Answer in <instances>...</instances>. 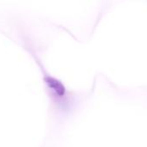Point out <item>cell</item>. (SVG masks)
I'll return each instance as SVG.
<instances>
[{
  "label": "cell",
  "mask_w": 147,
  "mask_h": 147,
  "mask_svg": "<svg viewBox=\"0 0 147 147\" xmlns=\"http://www.w3.org/2000/svg\"><path fill=\"white\" fill-rule=\"evenodd\" d=\"M45 82L49 87V89L51 91V94L57 99L56 101L59 102H63L68 105L69 109H71V105L73 102V99H69L71 97V95L67 90L63 84L57 80L56 78H54L50 76H47L45 78Z\"/></svg>",
  "instance_id": "6da1fadb"
}]
</instances>
